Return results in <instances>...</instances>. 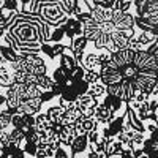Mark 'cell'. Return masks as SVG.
Segmentation results:
<instances>
[{
	"label": "cell",
	"mask_w": 158,
	"mask_h": 158,
	"mask_svg": "<svg viewBox=\"0 0 158 158\" xmlns=\"http://www.w3.org/2000/svg\"><path fill=\"white\" fill-rule=\"evenodd\" d=\"M112 13H114V10H108V8H103V6H92L90 16L100 24L103 21H112Z\"/></svg>",
	"instance_id": "obj_12"
},
{
	"label": "cell",
	"mask_w": 158,
	"mask_h": 158,
	"mask_svg": "<svg viewBox=\"0 0 158 158\" xmlns=\"http://www.w3.org/2000/svg\"><path fill=\"white\" fill-rule=\"evenodd\" d=\"M63 112H65V109L62 108V106H51L49 109H48V117L51 118V122H56V123H59L60 122V118H62V115H63Z\"/></svg>",
	"instance_id": "obj_23"
},
{
	"label": "cell",
	"mask_w": 158,
	"mask_h": 158,
	"mask_svg": "<svg viewBox=\"0 0 158 158\" xmlns=\"http://www.w3.org/2000/svg\"><path fill=\"white\" fill-rule=\"evenodd\" d=\"M40 5H41L40 18L43 19V22H46L51 27H60L67 24L68 16L60 0H40Z\"/></svg>",
	"instance_id": "obj_2"
},
{
	"label": "cell",
	"mask_w": 158,
	"mask_h": 158,
	"mask_svg": "<svg viewBox=\"0 0 158 158\" xmlns=\"http://www.w3.org/2000/svg\"><path fill=\"white\" fill-rule=\"evenodd\" d=\"M27 79H29V74L25 71H13V82L16 84H27Z\"/></svg>",
	"instance_id": "obj_29"
},
{
	"label": "cell",
	"mask_w": 158,
	"mask_h": 158,
	"mask_svg": "<svg viewBox=\"0 0 158 158\" xmlns=\"http://www.w3.org/2000/svg\"><path fill=\"white\" fill-rule=\"evenodd\" d=\"M62 5H63V10L65 13H67V16L71 18L73 16V8H74V3H76V0H60Z\"/></svg>",
	"instance_id": "obj_35"
},
{
	"label": "cell",
	"mask_w": 158,
	"mask_h": 158,
	"mask_svg": "<svg viewBox=\"0 0 158 158\" xmlns=\"http://www.w3.org/2000/svg\"><path fill=\"white\" fill-rule=\"evenodd\" d=\"M128 49H131V51H135V52H139V51H146L142 48V44L138 41V38H136V35L130 40V43H128Z\"/></svg>",
	"instance_id": "obj_38"
},
{
	"label": "cell",
	"mask_w": 158,
	"mask_h": 158,
	"mask_svg": "<svg viewBox=\"0 0 158 158\" xmlns=\"http://www.w3.org/2000/svg\"><path fill=\"white\" fill-rule=\"evenodd\" d=\"M60 67L73 74L76 71V68L79 67V62L73 57V54H67V52H65V54L60 56Z\"/></svg>",
	"instance_id": "obj_13"
},
{
	"label": "cell",
	"mask_w": 158,
	"mask_h": 158,
	"mask_svg": "<svg viewBox=\"0 0 158 158\" xmlns=\"http://www.w3.org/2000/svg\"><path fill=\"white\" fill-rule=\"evenodd\" d=\"M57 136L60 139V144L65 147H70L71 146V142L76 139L77 136V131L74 128V125H63L60 127V130L57 131Z\"/></svg>",
	"instance_id": "obj_7"
},
{
	"label": "cell",
	"mask_w": 158,
	"mask_h": 158,
	"mask_svg": "<svg viewBox=\"0 0 158 158\" xmlns=\"http://www.w3.org/2000/svg\"><path fill=\"white\" fill-rule=\"evenodd\" d=\"M11 127L13 128H18V130H25V125H24V118H22V114H15L11 117Z\"/></svg>",
	"instance_id": "obj_32"
},
{
	"label": "cell",
	"mask_w": 158,
	"mask_h": 158,
	"mask_svg": "<svg viewBox=\"0 0 158 158\" xmlns=\"http://www.w3.org/2000/svg\"><path fill=\"white\" fill-rule=\"evenodd\" d=\"M22 150L27 153V155H32L35 156L36 155V150H38V146H36V142H32V141H25V144L22 146Z\"/></svg>",
	"instance_id": "obj_33"
},
{
	"label": "cell",
	"mask_w": 158,
	"mask_h": 158,
	"mask_svg": "<svg viewBox=\"0 0 158 158\" xmlns=\"http://www.w3.org/2000/svg\"><path fill=\"white\" fill-rule=\"evenodd\" d=\"M41 52H44L49 59H56V57H54V52H52V46H51L49 43L41 44Z\"/></svg>",
	"instance_id": "obj_44"
},
{
	"label": "cell",
	"mask_w": 158,
	"mask_h": 158,
	"mask_svg": "<svg viewBox=\"0 0 158 158\" xmlns=\"http://www.w3.org/2000/svg\"><path fill=\"white\" fill-rule=\"evenodd\" d=\"M51 127H52V122H51V118L48 117L46 112H38L35 115V128H36V131L48 130Z\"/></svg>",
	"instance_id": "obj_17"
},
{
	"label": "cell",
	"mask_w": 158,
	"mask_h": 158,
	"mask_svg": "<svg viewBox=\"0 0 158 158\" xmlns=\"http://www.w3.org/2000/svg\"><path fill=\"white\" fill-rule=\"evenodd\" d=\"M100 79H101V76H100V68H97V70H87L85 73H84V81L87 82V84H97V82H100Z\"/></svg>",
	"instance_id": "obj_24"
},
{
	"label": "cell",
	"mask_w": 158,
	"mask_h": 158,
	"mask_svg": "<svg viewBox=\"0 0 158 158\" xmlns=\"http://www.w3.org/2000/svg\"><path fill=\"white\" fill-rule=\"evenodd\" d=\"M2 131H3V130H2V127H0V133H2Z\"/></svg>",
	"instance_id": "obj_54"
},
{
	"label": "cell",
	"mask_w": 158,
	"mask_h": 158,
	"mask_svg": "<svg viewBox=\"0 0 158 158\" xmlns=\"http://www.w3.org/2000/svg\"><path fill=\"white\" fill-rule=\"evenodd\" d=\"M2 2H5V0H2Z\"/></svg>",
	"instance_id": "obj_55"
},
{
	"label": "cell",
	"mask_w": 158,
	"mask_h": 158,
	"mask_svg": "<svg viewBox=\"0 0 158 158\" xmlns=\"http://www.w3.org/2000/svg\"><path fill=\"white\" fill-rule=\"evenodd\" d=\"M139 158H149V156H147V155H146V153H142V155H141V156H139Z\"/></svg>",
	"instance_id": "obj_51"
},
{
	"label": "cell",
	"mask_w": 158,
	"mask_h": 158,
	"mask_svg": "<svg viewBox=\"0 0 158 158\" xmlns=\"http://www.w3.org/2000/svg\"><path fill=\"white\" fill-rule=\"evenodd\" d=\"M136 38H138V41L142 44V48H147V46L153 44L155 40H156V36H155L152 32H139V33L136 35Z\"/></svg>",
	"instance_id": "obj_21"
},
{
	"label": "cell",
	"mask_w": 158,
	"mask_h": 158,
	"mask_svg": "<svg viewBox=\"0 0 158 158\" xmlns=\"http://www.w3.org/2000/svg\"><path fill=\"white\" fill-rule=\"evenodd\" d=\"M81 67L87 71V70H97L100 68V60H98V54L95 52H89V54L84 56L82 62H81Z\"/></svg>",
	"instance_id": "obj_15"
},
{
	"label": "cell",
	"mask_w": 158,
	"mask_h": 158,
	"mask_svg": "<svg viewBox=\"0 0 158 158\" xmlns=\"http://www.w3.org/2000/svg\"><path fill=\"white\" fill-rule=\"evenodd\" d=\"M123 114H125V112H123ZM123 123H125V115H118V117H115L114 120L108 125V128H109V131H111V135H112L114 138L123 130Z\"/></svg>",
	"instance_id": "obj_19"
},
{
	"label": "cell",
	"mask_w": 158,
	"mask_h": 158,
	"mask_svg": "<svg viewBox=\"0 0 158 158\" xmlns=\"http://www.w3.org/2000/svg\"><path fill=\"white\" fill-rule=\"evenodd\" d=\"M3 41H5V44L6 46H10V48H13V49H18V41H16V38L13 36L11 33H8V32H5V35H3Z\"/></svg>",
	"instance_id": "obj_37"
},
{
	"label": "cell",
	"mask_w": 158,
	"mask_h": 158,
	"mask_svg": "<svg viewBox=\"0 0 158 158\" xmlns=\"http://www.w3.org/2000/svg\"><path fill=\"white\" fill-rule=\"evenodd\" d=\"M112 22H114L115 30H130V29L135 27V15L114 10V13H112Z\"/></svg>",
	"instance_id": "obj_3"
},
{
	"label": "cell",
	"mask_w": 158,
	"mask_h": 158,
	"mask_svg": "<svg viewBox=\"0 0 158 158\" xmlns=\"http://www.w3.org/2000/svg\"><path fill=\"white\" fill-rule=\"evenodd\" d=\"M5 104H6V97L0 94V108H2V106H5Z\"/></svg>",
	"instance_id": "obj_48"
},
{
	"label": "cell",
	"mask_w": 158,
	"mask_h": 158,
	"mask_svg": "<svg viewBox=\"0 0 158 158\" xmlns=\"http://www.w3.org/2000/svg\"><path fill=\"white\" fill-rule=\"evenodd\" d=\"M98 29H100L103 33H111V35H112V32L115 30L112 21H103V22H100V24H98Z\"/></svg>",
	"instance_id": "obj_34"
},
{
	"label": "cell",
	"mask_w": 158,
	"mask_h": 158,
	"mask_svg": "<svg viewBox=\"0 0 158 158\" xmlns=\"http://www.w3.org/2000/svg\"><path fill=\"white\" fill-rule=\"evenodd\" d=\"M51 33H52L51 25H48L46 22H43V24H41V43H43V44L51 41Z\"/></svg>",
	"instance_id": "obj_30"
},
{
	"label": "cell",
	"mask_w": 158,
	"mask_h": 158,
	"mask_svg": "<svg viewBox=\"0 0 158 158\" xmlns=\"http://www.w3.org/2000/svg\"><path fill=\"white\" fill-rule=\"evenodd\" d=\"M87 139H89V144H97L101 139V133L100 131H90V133H87Z\"/></svg>",
	"instance_id": "obj_41"
},
{
	"label": "cell",
	"mask_w": 158,
	"mask_h": 158,
	"mask_svg": "<svg viewBox=\"0 0 158 158\" xmlns=\"http://www.w3.org/2000/svg\"><path fill=\"white\" fill-rule=\"evenodd\" d=\"M103 104H104V106H108L114 114H117L118 111H122L123 108H127V103H123L120 98H117L114 95H106V97H104Z\"/></svg>",
	"instance_id": "obj_14"
},
{
	"label": "cell",
	"mask_w": 158,
	"mask_h": 158,
	"mask_svg": "<svg viewBox=\"0 0 158 158\" xmlns=\"http://www.w3.org/2000/svg\"><path fill=\"white\" fill-rule=\"evenodd\" d=\"M101 138H104V139H111V138H114V136L111 135V131H109L108 127H104V128L101 130Z\"/></svg>",
	"instance_id": "obj_47"
},
{
	"label": "cell",
	"mask_w": 158,
	"mask_h": 158,
	"mask_svg": "<svg viewBox=\"0 0 158 158\" xmlns=\"http://www.w3.org/2000/svg\"><path fill=\"white\" fill-rule=\"evenodd\" d=\"M68 49V46H63L62 43H56L52 46V52H54V57H60L62 54H65V51Z\"/></svg>",
	"instance_id": "obj_39"
},
{
	"label": "cell",
	"mask_w": 158,
	"mask_h": 158,
	"mask_svg": "<svg viewBox=\"0 0 158 158\" xmlns=\"http://www.w3.org/2000/svg\"><path fill=\"white\" fill-rule=\"evenodd\" d=\"M3 8V2H2V0H0V10H2Z\"/></svg>",
	"instance_id": "obj_52"
},
{
	"label": "cell",
	"mask_w": 158,
	"mask_h": 158,
	"mask_svg": "<svg viewBox=\"0 0 158 158\" xmlns=\"http://www.w3.org/2000/svg\"><path fill=\"white\" fill-rule=\"evenodd\" d=\"M63 27H65V36H68L70 40L82 35V24L76 18H68L67 24H65Z\"/></svg>",
	"instance_id": "obj_9"
},
{
	"label": "cell",
	"mask_w": 158,
	"mask_h": 158,
	"mask_svg": "<svg viewBox=\"0 0 158 158\" xmlns=\"http://www.w3.org/2000/svg\"><path fill=\"white\" fill-rule=\"evenodd\" d=\"M30 2H32V0H21V3H22V6H24V5H29Z\"/></svg>",
	"instance_id": "obj_49"
},
{
	"label": "cell",
	"mask_w": 158,
	"mask_h": 158,
	"mask_svg": "<svg viewBox=\"0 0 158 158\" xmlns=\"http://www.w3.org/2000/svg\"><path fill=\"white\" fill-rule=\"evenodd\" d=\"M95 118L100 122V123H103V125H109L114 118H115V114L108 108V106H104L103 103H100L98 106H97V109H95Z\"/></svg>",
	"instance_id": "obj_8"
},
{
	"label": "cell",
	"mask_w": 158,
	"mask_h": 158,
	"mask_svg": "<svg viewBox=\"0 0 158 158\" xmlns=\"http://www.w3.org/2000/svg\"><path fill=\"white\" fill-rule=\"evenodd\" d=\"M87 149H89L87 135H77L76 139L71 142V146H70V150H71L73 156H76V155H79V153H84Z\"/></svg>",
	"instance_id": "obj_11"
},
{
	"label": "cell",
	"mask_w": 158,
	"mask_h": 158,
	"mask_svg": "<svg viewBox=\"0 0 158 158\" xmlns=\"http://www.w3.org/2000/svg\"><path fill=\"white\" fill-rule=\"evenodd\" d=\"M87 38L84 36V35H79V36H76V38H73L71 40V51H76V49H82V51H85V46H87Z\"/></svg>",
	"instance_id": "obj_26"
},
{
	"label": "cell",
	"mask_w": 158,
	"mask_h": 158,
	"mask_svg": "<svg viewBox=\"0 0 158 158\" xmlns=\"http://www.w3.org/2000/svg\"><path fill=\"white\" fill-rule=\"evenodd\" d=\"M149 114H150V111H149V101L141 103L139 109L136 111V115L141 118L142 122H147V120H149Z\"/></svg>",
	"instance_id": "obj_27"
},
{
	"label": "cell",
	"mask_w": 158,
	"mask_h": 158,
	"mask_svg": "<svg viewBox=\"0 0 158 158\" xmlns=\"http://www.w3.org/2000/svg\"><path fill=\"white\" fill-rule=\"evenodd\" d=\"M41 106H43V103H41V100H40V98L29 100V101L22 103L21 106L18 108V112H19V114H30V115H35V114H38L40 111H41Z\"/></svg>",
	"instance_id": "obj_10"
},
{
	"label": "cell",
	"mask_w": 158,
	"mask_h": 158,
	"mask_svg": "<svg viewBox=\"0 0 158 158\" xmlns=\"http://www.w3.org/2000/svg\"><path fill=\"white\" fill-rule=\"evenodd\" d=\"M10 144H15V146L21 147L25 144V133L22 130H18V128H13L10 131Z\"/></svg>",
	"instance_id": "obj_18"
},
{
	"label": "cell",
	"mask_w": 158,
	"mask_h": 158,
	"mask_svg": "<svg viewBox=\"0 0 158 158\" xmlns=\"http://www.w3.org/2000/svg\"><path fill=\"white\" fill-rule=\"evenodd\" d=\"M63 36H65V27H63V25H60V27H56L54 30H52V33H51V41L60 43Z\"/></svg>",
	"instance_id": "obj_28"
},
{
	"label": "cell",
	"mask_w": 158,
	"mask_h": 158,
	"mask_svg": "<svg viewBox=\"0 0 158 158\" xmlns=\"http://www.w3.org/2000/svg\"><path fill=\"white\" fill-rule=\"evenodd\" d=\"M108 158H122L120 155H112V156H108Z\"/></svg>",
	"instance_id": "obj_50"
},
{
	"label": "cell",
	"mask_w": 158,
	"mask_h": 158,
	"mask_svg": "<svg viewBox=\"0 0 158 158\" xmlns=\"http://www.w3.org/2000/svg\"><path fill=\"white\" fill-rule=\"evenodd\" d=\"M2 153H3V149H2V146H0V156H2Z\"/></svg>",
	"instance_id": "obj_53"
},
{
	"label": "cell",
	"mask_w": 158,
	"mask_h": 158,
	"mask_svg": "<svg viewBox=\"0 0 158 158\" xmlns=\"http://www.w3.org/2000/svg\"><path fill=\"white\" fill-rule=\"evenodd\" d=\"M11 111L6 108L3 111H0V127H2V130H8V127L11 125Z\"/></svg>",
	"instance_id": "obj_25"
},
{
	"label": "cell",
	"mask_w": 158,
	"mask_h": 158,
	"mask_svg": "<svg viewBox=\"0 0 158 158\" xmlns=\"http://www.w3.org/2000/svg\"><path fill=\"white\" fill-rule=\"evenodd\" d=\"M8 144H10V131L8 130H3L2 133H0V146L6 147Z\"/></svg>",
	"instance_id": "obj_42"
},
{
	"label": "cell",
	"mask_w": 158,
	"mask_h": 158,
	"mask_svg": "<svg viewBox=\"0 0 158 158\" xmlns=\"http://www.w3.org/2000/svg\"><path fill=\"white\" fill-rule=\"evenodd\" d=\"M76 103H77L79 109H81V114L84 117H95V109L98 106V100H95V98H92L90 95L84 94V95H81L77 98Z\"/></svg>",
	"instance_id": "obj_5"
},
{
	"label": "cell",
	"mask_w": 158,
	"mask_h": 158,
	"mask_svg": "<svg viewBox=\"0 0 158 158\" xmlns=\"http://www.w3.org/2000/svg\"><path fill=\"white\" fill-rule=\"evenodd\" d=\"M8 30V19L5 16L3 10H0V38L5 35V32Z\"/></svg>",
	"instance_id": "obj_36"
},
{
	"label": "cell",
	"mask_w": 158,
	"mask_h": 158,
	"mask_svg": "<svg viewBox=\"0 0 158 158\" xmlns=\"http://www.w3.org/2000/svg\"><path fill=\"white\" fill-rule=\"evenodd\" d=\"M73 125H74V128L77 131V135H87V133H90V131H98L100 122L97 120L95 117H84V115H81Z\"/></svg>",
	"instance_id": "obj_4"
},
{
	"label": "cell",
	"mask_w": 158,
	"mask_h": 158,
	"mask_svg": "<svg viewBox=\"0 0 158 158\" xmlns=\"http://www.w3.org/2000/svg\"><path fill=\"white\" fill-rule=\"evenodd\" d=\"M111 57H112V54H111L109 51H106V49H101V51L98 52L100 67H104V65H108V63L111 62Z\"/></svg>",
	"instance_id": "obj_31"
},
{
	"label": "cell",
	"mask_w": 158,
	"mask_h": 158,
	"mask_svg": "<svg viewBox=\"0 0 158 158\" xmlns=\"http://www.w3.org/2000/svg\"><path fill=\"white\" fill-rule=\"evenodd\" d=\"M2 10H6V11H19L18 10V0H5Z\"/></svg>",
	"instance_id": "obj_40"
},
{
	"label": "cell",
	"mask_w": 158,
	"mask_h": 158,
	"mask_svg": "<svg viewBox=\"0 0 158 158\" xmlns=\"http://www.w3.org/2000/svg\"><path fill=\"white\" fill-rule=\"evenodd\" d=\"M56 85V82H54V79H52L51 76H48V74H44V76H38V84H36V87L38 89H41L43 92H46V90H52V87Z\"/></svg>",
	"instance_id": "obj_22"
},
{
	"label": "cell",
	"mask_w": 158,
	"mask_h": 158,
	"mask_svg": "<svg viewBox=\"0 0 158 158\" xmlns=\"http://www.w3.org/2000/svg\"><path fill=\"white\" fill-rule=\"evenodd\" d=\"M54 158H70V153L65 150L63 147H59L56 150V153H54Z\"/></svg>",
	"instance_id": "obj_45"
},
{
	"label": "cell",
	"mask_w": 158,
	"mask_h": 158,
	"mask_svg": "<svg viewBox=\"0 0 158 158\" xmlns=\"http://www.w3.org/2000/svg\"><path fill=\"white\" fill-rule=\"evenodd\" d=\"M41 24H43V19L40 16L22 10V11H16L15 16L8 21L6 32L16 38L18 46L41 43Z\"/></svg>",
	"instance_id": "obj_1"
},
{
	"label": "cell",
	"mask_w": 158,
	"mask_h": 158,
	"mask_svg": "<svg viewBox=\"0 0 158 158\" xmlns=\"http://www.w3.org/2000/svg\"><path fill=\"white\" fill-rule=\"evenodd\" d=\"M146 131H149L150 135H152V133H155V131H158L156 123H155V122H152V120H147V123H146Z\"/></svg>",
	"instance_id": "obj_46"
},
{
	"label": "cell",
	"mask_w": 158,
	"mask_h": 158,
	"mask_svg": "<svg viewBox=\"0 0 158 158\" xmlns=\"http://www.w3.org/2000/svg\"><path fill=\"white\" fill-rule=\"evenodd\" d=\"M0 56H2L8 63H13V62H16V60H18V52L13 49V48L6 46V44L0 46Z\"/></svg>",
	"instance_id": "obj_20"
},
{
	"label": "cell",
	"mask_w": 158,
	"mask_h": 158,
	"mask_svg": "<svg viewBox=\"0 0 158 158\" xmlns=\"http://www.w3.org/2000/svg\"><path fill=\"white\" fill-rule=\"evenodd\" d=\"M85 94L90 95L92 98H95V100L103 98L104 95H106V85H104L101 81L97 82V84H92V85H89V90L85 92Z\"/></svg>",
	"instance_id": "obj_16"
},
{
	"label": "cell",
	"mask_w": 158,
	"mask_h": 158,
	"mask_svg": "<svg viewBox=\"0 0 158 158\" xmlns=\"http://www.w3.org/2000/svg\"><path fill=\"white\" fill-rule=\"evenodd\" d=\"M133 36H135V30L133 29H130V30H114L112 35H111L114 44L118 49H127L130 40L133 38Z\"/></svg>",
	"instance_id": "obj_6"
},
{
	"label": "cell",
	"mask_w": 158,
	"mask_h": 158,
	"mask_svg": "<svg viewBox=\"0 0 158 158\" xmlns=\"http://www.w3.org/2000/svg\"><path fill=\"white\" fill-rule=\"evenodd\" d=\"M54 97H56V95H54V92H52V90H46V92H41V97H40V100H41V103H48V101H51Z\"/></svg>",
	"instance_id": "obj_43"
}]
</instances>
